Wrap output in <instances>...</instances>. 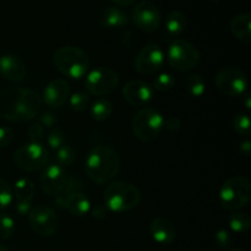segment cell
<instances>
[{"label": "cell", "instance_id": "9c48e42d", "mask_svg": "<svg viewBox=\"0 0 251 251\" xmlns=\"http://www.w3.org/2000/svg\"><path fill=\"white\" fill-rule=\"evenodd\" d=\"M86 90L90 95L102 97L114 92L119 86V75L108 66H98L86 75Z\"/></svg>", "mask_w": 251, "mask_h": 251}, {"label": "cell", "instance_id": "ab89813d", "mask_svg": "<svg viewBox=\"0 0 251 251\" xmlns=\"http://www.w3.org/2000/svg\"><path fill=\"white\" fill-rule=\"evenodd\" d=\"M91 213H92V217L95 218V220L102 221L107 217L108 210L104 206H96V207L91 211Z\"/></svg>", "mask_w": 251, "mask_h": 251}, {"label": "cell", "instance_id": "3957f363", "mask_svg": "<svg viewBox=\"0 0 251 251\" xmlns=\"http://www.w3.org/2000/svg\"><path fill=\"white\" fill-rule=\"evenodd\" d=\"M53 64L64 76L73 80H80L87 75L90 56L80 47L64 46L54 51Z\"/></svg>", "mask_w": 251, "mask_h": 251}, {"label": "cell", "instance_id": "7c38bea8", "mask_svg": "<svg viewBox=\"0 0 251 251\" xmlns=\"http://www.w3.org/2000/svg\"><path fill=\"white\" fill-rule=\"evenodd\" d=\"M131 17L135 26L145 33H153L162 24L161 11L157 5L150 0H144L135 5Z\"/></svg>", "mask_w": 251, "mask_h": 251}, {"label": "cell", "instance_id": "f546056e", "mask_svg": "<svg viewBox=\"0 0 251 251\" xmlns=\"http://www.w3.org/2000/svg\"><path fill=\"white\" fill-rule=\"evenodd\" d=\"M16 225L15 220L7 213H0V239H10L14 235Z\"/></svg>", "mask_w": 251, "mask_h": 251}, {"label": "cell", "instance_id": "83f0119b", "mask_svg": "<svg viewBox=\"0 0 251 251\" xmlns=\"http://www.w3.org/2000/svg\"><path fill=\"white\" fill-rule=\"evenodd\" d=\"M56 163L61 167H68L75 162L76 159V151L73 146L70 145H64L63 147H60L59 150H56Z\"/></svg>", "mask_w": 251, "mask_h": 251}, {"label": "cell", "instance_id": "9a60e30c", "mask_svg": "<svg viewBox=\"0 0 251 251\" xmlns=\"http://www.w3.org/2000/svg\"><path fill=\"white\" fill-rule=\"evenodd\" d=\"M123 98L134 107H144L152 100L154 91L147 82L140 80L129 81L123 87Z\"/></svg>", "mask_w": 251, "mask_h": 251}, {"label": "cell", "instance_id": "30bf717a", "mask_svg": "<svg viewBox=\"0 0 251 251\" xmlns=\"http://www.w3.org/2000/svg\"><path fill=\"white\" fill-rule=\"evenodd\" d=\"M216 87L227 97H240L248 90V77L244 71L234 66L223 68L216 75Z\"/></svg>", "mask_w": 251, "mask_h": 251}, {"label": "cell", "instance_id": "ee69618b", "mask_svg": "<svg viewBox=\"0 0 251 251\" xmlns=\"http://www.w3.org/2000/svg\"><path fill=\"white\" fill-rule=\"evenodd\" d=\"M0 251H9V250H7V248L5 247L4 244H1V243H0Z\"/></svg>", "mask_w": 251, "mask_h": 251}, {"label": "cell", "instance_id": "52a82bcc", "mask_svg": "<svg viewBox=\"0 0 251 251\" xmlns=\"http://www.w3.org/2000/svg\"><path fill=\"white\" fill-rule=\"evenodd\" d=\"M15 166L26 172L43 171L49 161L48 150L41 142H28L15 150L12 156Z\"/></svg>", "mask_w": 251, "mask_h": 251}, {"label": "cell", "instance_id": "2e32d148", "mask_svg": "<svg viewBox=\"0 0 251 251\" xmlns=\"http://www.w3.org/2000/svg\"><path fill=\"white\" fill-rule=\"evenodd\" d=\"M55 201L59 207L66 210L75 217H82L91 212L90 199L80 191L66 194V195L60 194V195L55 196Z\"/></svg>", "mask_w": 251, "mask_h": 251}, {"label": "cell", "instance_id": "74e56055", "mask_svg": "<svg viewBox=\"0 0 251 251\" xmlns=\"http://www.w3.org/2000/svg\"><path fill=\"white\" fill-rule=\"evenodd\" d=\"M163 127L166 130H168L169 132H176L178 130H180V127H181L180 119L176 117H171L169 119L164 120Z\"/></svg>", "mask_w": 251, "mask_h": 251}, {"label": "cell", "instance_id": "f6af8a7d", "mask_svg": "<svg viewBox=\"0 0 251 251\" xmlns=\"http://www.w3.org/2000/svg\"><path fill=\"white\" fill-rule=\"evenodd\" d=\"M228 251H244V250H242V249H230V250H228Z\"/></svg>", "mask_w": 251, "mask_h": 251}, {"label": "cell", "instance_id": "d6a6232c", "mask_svg": "<svg viewBox=\"0 0 251 251\" xmlns=\"http://www.w3.org/2000/svg\"><path fill=\"white\" fill-rule=\"evenodd\" d=\"M12 189L5 179L0 178V210L6 208L12 202Z\"/></svg>", "mask_w": 251, "mask_h": 251}, {"label": "cell", "instance_id": "44dd1931", "mask_svg": "<svg viewBox=\"0 0 251 251\" xmlns=\"http://www.w3.org/2000/svg\"><path fill=\"white\" fill-rule=\"evenodd\" d=\"M230 32L235 38L245 44L251 43V15L249 12L238 14L230 20Z\"/></svg>", "mask_w": 251, "mask_h": 251}, {"label": "cell", "instance_id": "603a6c76", "mask_svg": "<svg viewBox=\"0 0 251 251\" xmlns=\"http://www.w3.org/2000/svg\"><path fill=\"white\" fill-rule=\"evenodd\" d=\"M34 193H36L34 184L28 178H20L15 181L12 194L16 196L17 201H29L31 202Z\"/></svg>", "mask_w": 251, "mask_h": 251}, {"label": "cell", "instance_id": "4dcf8cb0", "mask_svg": "<svg viewBox=\"0 0 251 251\" xmlns=\"http://www.w3.org/2000/svg\"><path fill=\"white\" fill-rule=\"evenodd\" d=\"M176 85V78L169 73H162L154 78L153 81V90L159 91V92H167L172 90Z\"/></svg>", "mask_w": 251, "mask_h": 251}, {"label": "cell", "instance_id": "7a4b0ae2", "mask_svg": "<svg viewBox=\"0 0 251 251\" xmlns=\"http://www.w3.org/2000/svg\"><path fill=\"white\" fill-rule=\"evenodd\" d=\"M120 156L109 146H96L87 154L85 171L96 184H108L114 180L120 171Z\"/></svg>", "mask_w": 251, "mask_h": 251}, {"label": "cell", "instance_id": "d590c367", "mask_svg": "<svg viewBox=\"0 0 251 251\" xmlns=\"http://www.w3.org/2000/svg\"><path fill=\"white\" fill-rule=\"evenodd\" d=\"M14 140V131L7 126H0V149L9 146Z\"/></svg>", "mask_w": 251, "mask_h": 251}, {"label": "cell", "instance_id": "b9f144b4", "mask_svg": "<svg viewBox=\"0 0 251 251\" xmlns=\"http://www.w3.org/2000/svg\"><path fill=\"white\" fill-rule=\"evenodd\" d=\"M114 4L119 5V6H130V5L134 4L136 0H112Z\"/></svg>", "mask_w": 251, "mask_h": 251}, {"label": "cell", "instance_id": "cb8c5ba5", "mask_svg": "<svg viewBox=\"0 0 251 251\" xmlns=\"http://www.w3.org/2000/svg\"><path fill=\"white\" fill-rule=\"evenodd\" d=\"M113 113V104L107 98H98L91 107V115L97 122H104L109 119Z\"/></svg>", "mask_w": 251, "mask_h": 251}, {"label": "cell", "instance_id": "f1b7e54d", "mask_svg": "<svg viewBox=\"0 0 251 251\" xmlns=\"http://www.w3.org/2000/svg\"><path fill=\"white\" fill-rule=\"evenodd\" d=\"M233 129L243 136H249L251 132L250 117L245 113H238L233 118Z\"/></svg>", "mask_w": 251, "mask_h": 251}, {"label": "cell", "instance_id": "e575fe53", "mask_svg": "<svg viewBox=\"0 0 251 251\" xmlns=\"http://www.w3.org/2000/svg\"><path fill=\"white\" fill-rule=\"evenodd\" d=\"M27 134H28L31 142H39L44 136V127L38 122H36L29 125L27 129Z\"/></svg>", "mask_w": 251, "mask_h": 251}, {"label": "cell", "instance_id": "6da1fadb", "mask_svg": "<svg viewBox=\"0 0 251 251\" xmlns=\"http://www.w3.org/2000/svg\"><path fill=\"white\" fill-rule=\"evenodd\" d=\"M42 108V98L29 88L11 87L0 91V117L12 123L34 119Z\"/></svg>", "mask_w": 251, "mask_h": 251}, {"label": "cell", "instance_id": "60d3db41", "mask_svg": "<svg viewBox=\"0 0 251 251\" xmlns=\"http://www.w3.org/2000/svg\"><path fill=\"white\" fill-rule=\"evenodd\" d=\"M240 152H242L244 156H249L251 152V142L249 140H245V141H242L239 145Z\"/></svg>", "mask_w": 251, "mask_h": 251}, {"label": "cell", "instance_id": "5bb4252c", "mask_svg": "<svg viewBox=\"0 0 251 251\" xmlns=\"http://www.w3.org/2000/svg\"><path fill=\"white\" fill-rule=\"evenodd\" d=\"M68 174L64 167L58 163L47 164L46 168L39 176V186L46 195L58 196L65 188Z\"/></svg>", "mask_w": 251, "mask_h": 251}, {"label": "cell", "instance_id": "5b68a950", "mask_svg": "<svg viewBox=\"0 0 251 251\" xmlns=\"http://www.w3.org/2000/svg\"><path fill=\"white\" fill-rule=\"evenodd\" d=\"M251 199V184L244 176H233L220 189V202L225 210L238 211L245 207Z\"/></svg>", "mask_w": 251, "mask_h": 251}, {"label": "cell", "instance_id": "8fae6325", "mask_svg": "<svg viewBox=\"0 0 251 251\" xmlns=\"http://www.w3.org/2000/svg\"><path fill=\"white\" fill-rule=\"evenodd\" d=\"M28 221L33 232L43 238L53 237L59 227V218L55 211L44 205L32 208Z\"/></svg>", "mask_w": 251, "mask_h": 251}, {"label": "cell", "instance_id": "4fadbf2b", "mask_svg": "<svg viewBox=\"0 0 251 251\" xmlns=\"http://www.w3.org/2000/svg\"><path fill=\"white\" fill-rule=\"evenodd\" d=\"M164 65V51L158 44H147L135 59V69L142 75H152L161 70Z\"/></svg>", "mask_w": 251, "mask_h": 251}, {"label": "cell", "instance_id": "ba28073f", "mask_svg": "<svg viewBox=\"0 0 251 251\" xmlns=\"http://www.w3.org/2000/svg\"><path fill=\"white\" fill-rule=\"evenodd\" d=\"M167 59L171 68L179 73L193 70L200 63V53L194 44L185 39H174L169 44Z\"/></svg>", "mask_w": 251, "mask_h": 251}, {"label": "cell", "instance_id": "e0dca14e", "mask_svg": "<svg viewBox=\"0 0 251 251\" xmlns=\"http://www.w3.org/2000/svg\"><path fill=\"white\" fill-rule=\"evenodd\" d=\"M70 97V86L64 78H55L43 91V100L48 107L60 108Z\"/></svg>", "mask_w": 251, "mask_h": 251}, {"label": "cell", "instance_id": "f35d334b", "mask_svg": "<svg viewBox=\"0 0 251 251\" xmlns=\"http://www.w3.org/2000/svg\"><path fill=\"white\" fill-rule=\"evenodd\" d=\"M32 203L29 201H17L16 205H15V210L19 213L21 217H25V216H28L29 212L32 211Z\"/></svg>", "mask_w": 251, "mask_h": 251}, {"label": "cell", "instance_id": "d6986e66", "mask_svg": "<svg viewBox=\"0 0 251 251\" xmlns=\"http://www.w3.org/2000/svg\"><path fill=\"white\" fill-rule=\"evenodd\" d=\"M150 233L156 243L161 245H169L176 240V229L172 221L166 217H156L150 225Z\"/></svg>", "mask_w": 251, "mask_h": 251}, {"label": "cell", "instance_id": "1f68e13d", "mask_svg": "<svg viewBox=\"0 0 251 251\" xmlns=\"http://www.w3.org/2000/svg\"><path fill=\"white\" fill-rule=\"evenodd\" d=\"M47 144L51 150H55V151L63 147L64 145H66V136L63 130L58 129V127L51 130L47 136Z\"/></svg>", "mask_w": 251, "mask_h": 251}, {"label": "cell", "instance_id": "bcb514c9", "mask_svg": "<svg viewBox=\"0 0 251 251\" xmlns=\"http://www.w3.org/2000/svg\"><path fill=\"white\" fill-rule=\"evenodd\" d=\"M198 251H206V250H198Z\"/></svg>", "mask_w": 251, "mask_h": 251}, {"label": "cell", "instance_id": "8d00e7d4", "mask_svg": "<svg viewBox=\"0 0 251 251\" xmlns=\"http://www.w3.org/2000/svg\"><path fill=\"white\" fill-rule=\"evenodd\" d=\"M37 122H38L44 129H46V127L47 129H50V127H54V125L58 123V119H56V117L53 114V113L47 112V113H43V114L38 118Z\"/></svg>", "mask_w": 251, "mask_h": 251}, {"label": "cell", "instance_id": "836d02e7", "mask_svg": "<svg viewBox=\"0 0 251 251\" xmlns=\"http://www.w3.org/2000/svg\"><path fill=\"white\" fill-rule=\"evenodd\" d=\"M215 242L220 249H229L232 247L233 237L230 232L226 229H220L215 235Z\"/></svg>", "mask_w": 251, "mask_h": 251}, {"label": "cell", "instance_id": "ac0fdd59", "mask_svg": "<svg viewBox=\"0 0 251 251\" xmlns=\"http://www.w3.org/2000/svg\"><path fill=\"white\" fill-rule=\"evenodd\" d=\"M0 75L11 82H20L26 76V65L24 61L12 54L0 56Z\"/></svg>", "mask_w": 251, "mask_h": 251}, {"label": "cell", "instance_id": "8992f818", "mask_svg": "<svg viewBox=\"0 0 251 251\" xmlns=\"http://www.w3.org/2000/svg\"><path fill=\"white\" fill-rule=\"evenodd\" d=\"M164 118L157 109L142 108L134 115L131 122L132 132L142 142H151L158 137L163 129Z\"/></svg>", "mask_w": 251, "mask_h": 251}, {"label": "cell", "instance_id": "7402d4cb", "mask_svg": "<svg viewBox=\"0 0 251 251\" xmlns=\"http://www.w3.org/2000/svg\"><path fill=\"white\" fill-rule=\"evenodd\" d=\"M188 26V19L180 10H173L169 12L164 21L166 32L171 37H178L183 33Z\"/></svg>", "mask_w": 251, "mask_h": 251}, {"label": "cell", "instance_id": "4316f807", "mask_svg": "<svg viewBox=\"0 0 251 251\" xmlns=\"http://www.w3.org/2000/svg\"><path fill=\"white\" fill-rule=\"evenodd\" d=\"M69 104H70L71 110H74L76 113H82L90 107L91 97L88 93L78 91V92L73 93L69 97Z\"/></svg>", "mask_w": 251, "mask_h": 251}, {"label": "cell", "instance_id": "d4e9b609", "mask_svg": "<svg viewBox=\"0 0 251 251\" xmlns=\"http://www.w3.org/2000/svg\"><path fill=\"white\" fill-rule=\"evenodd\" d=\"M185 88L193 97H202L206 91V83L200 74H191L185 78Z\"/></svg>", "mask_w": 251, "mask_h": 251}, {"label": "cell", "instance_id": "484cf974", "mask_svg": "<svg viewBox=\"0 0 251 251\" xmlns=\"http://www.w3.org/2000/svg\"><path fill=\"white\" fill-rule=\"evenodd\" d=\"M228 225L234 233H245L249 230L251 220L247 213L235 211L228 217Z\"/></svg>", "mask_w": 251, "mask_h": 251}, {"label": "cell", "instance_id": "7bdbcfd3", "mask_svg": "<svg viewBox=\"0 0 251 251\" xmlns=\"http://www.w3.org/2000/svg\"><path fill=\"white\" fill-rule=\"evenodd\" d=\"M244 104H245V108H247L248 110H250L251 109V103H250V95L249 93H247L245 92L244 95Z\"/></svg>", "mask_w": 251, "mask_h": 251}, {"label": "cell", "instance_id": "ffe728a7", "mask_svg": "<svg viewBox=\"0 0 251 251\" xmlns=\"http://www.w3.org/2000/svg\"><path fill=\"white\" fill-rule=\"evenodd\" d=\"M98 22L104 28H123L129 25V17L119 7L105 6L98 14Z\"/></svg>", "mask_w": 251, "mask_h": 251}, {"label": "cell", "instance_id": "277c9868", "mask_svg": "<svg viewBox=\"0 0 251 251\" xmlns=\"http://www.w3.org/2000/svg\"><path fill=\"white\" fill-rule=\"evenodd\" d=\"M141 201V193L131 183L123 180H113L105 188L103 202L108 211L123 213L137 207Z\"/></svg>", "mask_w": 251, "mask_h": 251}]
</instances>
